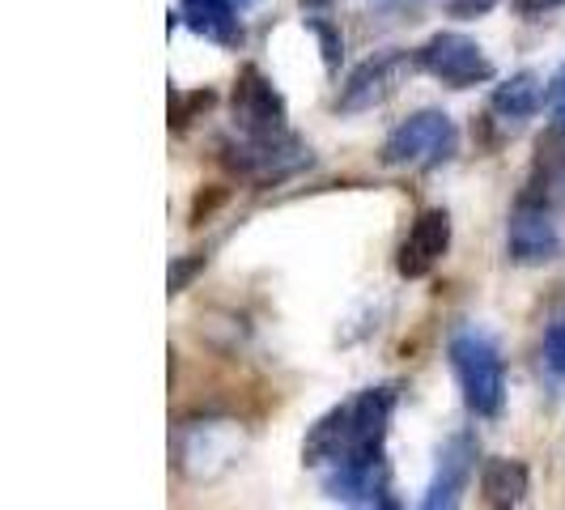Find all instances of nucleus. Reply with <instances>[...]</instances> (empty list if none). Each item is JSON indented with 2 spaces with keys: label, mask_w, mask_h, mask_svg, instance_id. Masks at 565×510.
Returning a JSON list of instances; mask_svg holds the SVG:
<instances>
[{
  "label": "nucleus",
  "mask_w": 565,
  "mask_h": 510,
  "mask_svg": "<svg viewBox=\"0 0 565 510\" xmlns=\"http://www.w3.org/2000/svg\"><path fill=\"white\" fill-rule=\"evenodd\" d=\"M396 387H366L358 396L340 400L328 408L302 438V464L307 468H337L344 459H370L387 455V429L396 417Z\"/></svg>",
  "instance_id": "f257e3e1"
},
{
  "label": "nucleus",
  "mask_w": 565,
  "mask_h": 510,
  "mask_svg": "<svg viewBox=\"0 0 565 510\" xmlns=\"http://www.w3.org/2000/svg\"><path fill=\"white\" fill-rule=\"evenodd\" d=\"M455 383L463 392V404L477 417H498L507 404V366H502V349L498 340L481 328H459L447 344Z\"/></svg>",
  "instance_id": "f03ea898"
},
{
  "label": "nucleus",
  "mask_w": 565,
  "mask_h": 510,
  "mask_svg": "<svg viewBox=\"0 0 565 510\" xmlns=\"http://www.w3.org/2000/svg\"><path fill=\"white\" fill-rule=\"evenodd\" d=\"M459 153V128L447 111H417L396 124L383 141V167H417L434 170Z\"/></svg>",
  "instance_id": "7ed1b4c3"
},
{
  "label": "nucleus",
  "mask_w": 565,
  "mask_h": 510,
  "mask_svg": "<svg viewBox=\"0 0 565 510\" xmlns=\"http://www.w3.org/2000/svg\"><path fill=\"white\" fill-rule=\"evenodd\" d=\"M243 451V429L234 422H183L174 429V468L188 481H213L222 477Z\"/></svg>",
  "instance_id": "20e7f679"
},
{
  "label": "nucleus",
  "mask_w": 565,
  "mask_h": 510,
  "mask_svg": "<svg viewBox=\"0 0 565 510\" xmlns=\"http://www.w3.org/2000/svg\"><path fill=\"white\" fill-rule=\"evenodd\" d=\"M417 68L429 73L434 82L451 85V89H472V85H489L498 77L493 60L484 56L477 39L459 34V30H438L417 47Z\"/></svg>",
  "instance_id": "39448f33"
},
{
  "label": "nucleus",
  "mask_w": 565,
  "mask_h": 510,
  "mask_svg": "<svg viewBox=\"0 0 565 510\" xmlns=\"http://www.w3.org/2000/svg\"><path fill=\"white\" fill-rule=\"evenodd\" d=\"M222 162H226L238 179L252 183H281L289 174L311 162V149L302 137L281 132V137H243L238 145H222Z\"/></svg>",
  "instance_id": "423d86ee"
},
{
  "label": "nucleus",
  "mask_w": 565,
  "mask_h": 510,
  "mask_svg": "<svg viewBox=\"0 0 565 510\" xmlns=\"http://www.w3.org/2000/svg\"><path fill=\"white\" fill-rule=\"evenodd\" d=\"M230 115H234V128L243 137H281L289 132V107H285L281 89L268 82L255 64H243L234 89H230Z\"/></svg>",
  "instance_id": "0eeeda50"
},
{
  "label": "nucleus",
  "mask_w": 565,
  "mask_h": 510,
  "mask_svg": "<svg viewBox=\"0 0 565 510\" xmlns=\"http://www.w3.org/2000/svg\"><path fill=\"white\" fill-rule=\"evenodd\" d=\"M413 68H417V52L408 56L404 47H387V52L370 56L366 64H358V68L349 73V82L340 85L337 111L362 115V111L383 107V103L396 94L399 85H404V77H408Z\"/></svg>",
  "instance_id": "6e6552de"
},
{
  "label": "nucleus",
  "mask_w": 565,
  "mask_h": 510,
  "mask_svg": "<svg viewBox=\"0 0 565 510\" xmlns=\"http://www.w3.org/2000/svg\"><path fill=\"white\" fill-rule=\"evenodd\" d=\"M557 252H562V234H557V222H553L548 204L523 196L519 200V209L510 213V226H507L510 264L536 268V264H548Z\"/></svg>",
  "instance_id": "1a4fd4ad"
},
{
  "label": "nucleus",
  "mask_w": 565,
  "mask_h": 510,
  "mask_svg": "<svg viewBox=\"0 0 565 510\" xmlns=\"http://www.w3.org/2000/svg\"><path fill=\"white\" fill-rule=\"evenodd\" d=\"M447 252H451V213L447 209H425L408 226V238L399 243L396 273L404 281H422L443 264Z\"/></svg>",
  "instance_id": "9d476101"
},
{
  "label": "nucleus",
  "mask_w": 565,
  "mask_h": 510,
  "mask_svg": "<svg viewBox=\"0 0 565 510\" xmlns=\"http://www.w3.org/2000/svg\"><path fill=\"white\" fill-rule=\"evenodd\" d=\"M477 468V443L472 434H455L451 443L438 455V468H434V481L425 489L422 510H459L463 507V489L468 477Z\"/></svg>",
  "instance_id": "9b49d317"
},
{
  "label": "nucleus",
  "mask_w": 565,
  "mask_h": 510,
  "mask_svg": "<svg viewBox=\"0 0 565 510\" xmlns=\"http://www.w3.org/2000/svg\"><path fill=\"white\" fill-rule=\"evenodd\" d=\"M387 455H370V459H344L337 468H328L323 493L337 502H379L387 489Z\"/></svg>",
  "instance_id": "f8f14e48"
},
{
  "label": "nucleus",
  "mask_w": 565,
  "mask_h": 510,
  "mask_svg": "<svg viewBox=\"0 0 565 510\" xmlns=\"http://www.w3.org/2000/svg\"><path fill=\"white\" fill-rule=\"evenodd\" d=\"M179 18L222 47H243V22L234 0H179Z\"/></svg>",
  "instance_id": "ddd939ff"
},
{
  "label": "nucleus",
  "mask_w": 565,
  "mask_h": 510,
  "mask_svg": "<svg viewBox=\"0 0 565 510\" xmlns=\"http://www.w3.org/2000/svg\"><path fill=\"white\" fill-rule=\"evenodd\" d=\"M532 489V477H527V464L523 459H489L481 472V493H484V507L489 510H514Z\"/></svg>",
  "instance_id": "4468645a"
},
{
  "label": "nucleus",
  "mask_w": 565,
  "mask_h": 510,
  "mask_svg": "<svg viewBox=\"0 0 565 510\" xmlns=\"http://www.w3.org/2000/svg\"><path fill=\"white\" fill-rule=\"evenodd\" d=\"M540 107H544V82H540L532 68L507 77V82L493 89V98H489V111L498 115V119H507V124H523Z\"/></svg>",
  "instance_id": "2eb2a0df"
},
{
  "label": "nucleus",
  "mask_w": 565,
  "mask_h": 510,
  "mask_svg": "<svg viewBox=\"0 0 565 510\" xmlns=\"http://www.w3.org/2000/svg\"><path fill=\"white\" fill-rule=\"evenodd\" d=\"M544 192H565V132L548 128V137L536 145V179H532V200H544Z\"/></svg>",
  "instance_id": "dca6fc26"
},
{
  "label": "nucleus",
  "mask_w": 565,
  "mask_h": 510,
  "mask_svg": "<svg viewBox=\"0 0 565 510\" xmlns=\"http://www.w3.org/2000/svg\"><path fill=\"white\" fill-rule=\"evenodd\" d=\"M217 103V94L204 85V89H192V94H183V89H170V132H188L192 128V119H200V111H209Z\"/></svg>",
  "instance_id": "f3484780"
},
{
  "label": "nucleus",
  "mask_w": 565,
  "mask_h": 510,
  "mask_svg": "<svg viewBox=\"0 0 565 510\" xmlns=\"http://www.w3.org/2000/svg\"><path fill=\"white\" fill-rule=\"evenodd\" d=\"M307 26H311V34L319 39V47H323V68L337 73L340 56H344V39H340V30L332 26V22H323V18H307Z\"/></svg>",
  "instance_id": "a211bd4d"
},
{
  "label": "nucleus",
  "mask_w": 565,
  "mask_h": 510,
  "mask_svg": "<svg viewBox=\"0 0 565 510\" xmlns=\"http://www.w3.org/2000/svg\"><path fill=\"white\" fill-rule=\"evenodd\" d=\"M544 366L565 379V311L544 328Z\"/></svg>",
  "instance_id": "6ab92c4d"
},
{
  "label": "nucleus",
  "mask_w": 565,
  "mask_h": 510,
  "mask_svg": "<svg viewBox=\"0 0 565 510\" xmlns=\"http://www.w3.org/2000/svg\"><path fill=\"white\" fill-rule=\"evenodd\" d=\"M204 264H209V255L204 252H192V255H183V259H174V264H170V294H183L188 281L196 277Z\"/></svg>",
  "instance_id": "aec40b11"
},
{
  "label": "nucleus",
  "mask_w": 565,
  "mask_h": 510,
  "mask_svg": "<svg viewBox=\"0 0 565 510\" xmlns=\"http://www.w3.org/2000/svg\"><path fill=\"white\" fill-rule=\"evenodd\" d=\"M443 4H447V13H451V18L468 22V18H484L498 0H443Z\"/></svg>",
  "instance_id": "412c9836"
},
{
  "label": "nucleus",
  "mask_w": 565,
  "mask_h": 510,
  "mask_svg": "<svg viewBox=\"0 0 565 510\" xmlns=\"http://www.w3.org/2000/svg\"><path fill=\"white\" fill-rule=\"evenodd\" d=\"M548 111H553V128L565 132V64L562 73L553 77V85H548Z\"/></svg>",
  "instance_id": "4be33fe9"
},
{
  "label": "nucleus",
  "mask_w": 565,
  "mask_h": 510,
  "mask_svg": "<svg viewBox=\"0 0 565 510\" xmlns=\"http://www.w3.org/2000/svg\"><path fill=\"white\" fill-rule=\"evenodd\" d=\"M226 200V188H213V192H200L196 196V204H192V226H204L209 222V213L217 209Z\"/></svg>",
  "instance_id": "5701e85b"
},
{
  "label": "nucleus",
  "mask_w": 565,
  "mask_h": 510,
  "mask_svg": "<svg viewBox=\"0 0 565 510\" xmlns=\"http://www.w3.org/2000/svg\"><path fill=\"white\" fill-rule=\"evenodd\" d=\"M565 0H519V13H527V18H540V13H553V9H562Z\"/></svg>",
  "instance_id": "b1692460"
},
{
  "label": "nucleus",
  "mask_w": 565,
  "mask_h": 510,
  "mask_svg": "<svg viewBox=\"0 0 565 510\" xmlns=\"http://www.w3.org/2000/svg\"><path fill=\"white\" fill-rule=\"evenodd\" d=\"M307 13H319V9H332V0H298Z\"/></svg>",
  "instance_id": "393cba45"
},
{
  "label": "nucleus",
  "mask_w": 565,
  "mask_h": 510,
  "mask_svg": "<svg viewBox=\"0 0 565 510\" xmlns=\"http://www.w3.org/2000/svg\"><path fill=\"white\" fill-rule=\"evenodd\" d=\"M370 510H399V502H396V498H387V493H383L379 502H370Z\"/></svg>",
  "instance_id": "a878e982"
},
{
  "label": "nucleus",
  "mask_w": 565,
  "mask_h": 510,
  "mask_svg": "<svg viewBox=\"0 0 565 510\" xmlns=\"http://www.w3.org/2000/svg\"><path fill=\"white\" fill-rule=\"evenodd\" d=\"M234 4H238V9H247V4H252V0H234Z\"/></svg>",
  "instance_id": "bb28decb"
}]
</instances>
